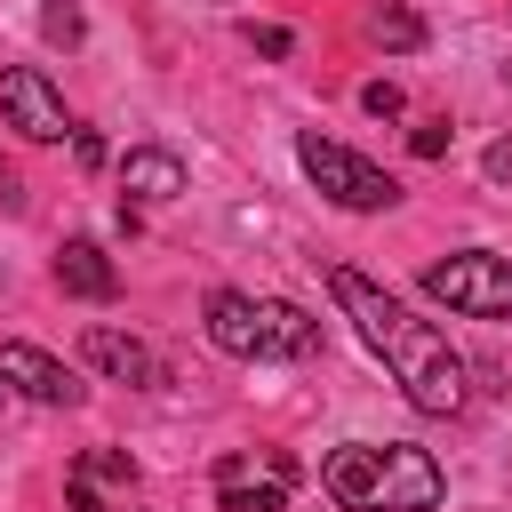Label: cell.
<instances>
[{"label": "cell", "instance_id": "obj_1", "mask_svg": "<svg viewBox=\"0 0 512 512\" xmlns=\"http://www.w3.org/2000/svg\"><path fill=\"white\" fill-rule=\"evenodd\" d=\"M328 296H336V312L360 328V344L400 376V392H408L424 416H456V408H464V392H472V384H464V360L448 352V336H440L432 320H416L400 296H384L376 280H360V272H344V264L328 272Z\"/></svg>", "mask_w": 512, "mask_h": 512}, {"label": "cell", "instance_id": "obj_2", "mask_svg": "<svg viewBox=\"0 0 512 512\" xmlns=\"http://www.w3.org/2000/svg\"><path fill=\"white\" fill-rule=\"evenodd\" d=\"M208 344L232 352V360H304V352H320V320L288 296L216 288L208 296Z\"/></svg>", "mask_w": 512, "mask_h": 512}, {"label": "cell", "instance_id": "obj_3", "mask_svg": "<svg viewBox=\"0 0 512 512\" xmlns=\"http://www.w3.org/2000/svg\"><path fill=\"white\" fill-rule=\"evenodd\" d=\"M296 160H304V176H312L336 208H352V216H376V208H392V200H400V184H392L376 160H360L352 144H336V136H320V128H304V136H296Z\"/></svg>", "mask_w": 512, "mask_h": 512}, {"label": "cell", "instance_id": "obj_4", "mask_svg": "<svg viewBox=\"0 0 512 512\" xmlns=\"http://www.w3.org/2000/svg\"><path fill=\"white\" fill-rule=\"evenodd\" d=\"M424 296L448 304V312H464V320H512V256L464 248V256H448V264L424 272Z\"/></svg>", "mask_w": 512, "mask_h": 512}, {"label": "cell", "instance_id": "obj_5", "mask_svg": "<svg viewBox=\"0 0 512 512\" xmlns=\"http://www.w3.org/2000/svg\"><path fill=\"white\" fill-rule=\"evenodd\" d=\"M0 120L24 144H64L72 136V112H64V96H56V80L40 64H8L0 72Z\"/></svg>", "mask_w": 512, "mask_h": 512}, {"label": "cell", "instance_id": "obj_6", "mask_svg": "<svg viewBox=\"0 0 512 512\" xmlns=\"http://www.w3.org/2000/svg\"><path fill=\"white\" fill-rule=\"evenodd\" d=\"M288 488H296L288 456H224L216 464V504L224 512H280Z\"/></svg>", "mask_w": 512, "mask_h": 512}, {"label": "cell", "instance_id": "obj_7", "mask_svg": "<svg viewBox=\"0 0 512 512\" xmlns=\"http://www.w3.org/2000/svg\"><path fill=\"white\" fill-rule=\"evenodd\" d=\"M0 384L24 392V400H40V408H80V400H88V384H80L64 360H48L40 344H16V336L0 344Z\"/></svg>", "mask_w": 512, "mask_h": 512}, {"label": "cell", "instance_id": "obj_8", "mask_svg": "<svg viewBox=\"0 0 512 512\" xmlns=\"http://www.w3.org/2000/svg\"><path fill=\"white\" fill-rule=\"evenodd\" d=\"M320 480H328V496H336V504H352V512H384V448L344 440V448L320 464Z\"/></svg>", "mask_w": 512, "mask_h": 512}, {"label": "cell", "instance_id": "obj_9", "mask_svg": "<svg viewBox=\"0 0 512 512\" xmlns=\"http://www.w3.org/2000/svg\"><path fill=\"white\" fill-rule=\"evenodd\" d=\"M440 464L408 440H384V512H432L440 504Z\"/></svg>", "mask_w": 512, "mask_h": 512}, {"label": "cell", "instance_id": "obj_10", "mask_svg": "<svg viewBox=\"0 0 512 512\" xmlns=\"http://www.w3.org/2000/svg\"><path fill=\"white\" fill-rule=\"evenodd\" d=\"M80 352H88V368H104L112 384H168L160 352H152V344H136V336H120V328H104V320L80 336Z\"/></svg>", "mask_w": 512, "mask_h": 512}, {"label": "cell", "instance_id": "obj_11", "mask_svg": "<svg viewBox=\"0 0 512 512\" xmlns=\"http://www.w3.org/2000/svg\"><path fill=\"white\" fill-rule=\"evenodd\" d=\"M56 288L64 296H88V304H112L120 296V272H112V256L96 240H64L56 248Z\"/></svg>", "mask_w": 512, "mask_h": 512}, {"label": "cell", "instance_id": "obj_12", "mask_svg": "<svg viewBox=\"0 0 512 512\" xmlns=\"http://www.w3.org/2000/svg\"><path fill=\"white\" fill-rule=\"evenodd\" d=\"M104 480H112V488H136V464H128L120 448H96V456H80V464L64 472V496H72V512H104V496H96Z\"/></svg>", "mask_w": 512, "mask_h": 512}, {"label": "cell", "instance_id": "obj_13", "mask_svg": "<svg viewBox=\"0 0 512 512\" xmlns=\"http://www.w3.org/2000/svg\"><path fill=\"white\" fill-rule=\"evenodd\" d=\"M120 192H136V200H176V192H184V160H176V152H128V160H120Z\"/></svg>", "mask_w": 512, "mask_h": 512}, {"label": "cell", "instance_id": "obj_14", "mask_svg": "<svg viewBox=\"0 0 512 512\" xmlns=\"http://www.w3.org/2000/svg\"><path fill=\"white\" fill-rule=\"evenodd\" d=\"M368 40L376 48H424V16L416 8H376L368 16Z\"/></svg>", "mask_w": 512, "mask_h": 512}, {"label": "cell", "instance_id": "obj_15", "mask_svg": "<svg viewBox=\"0 0 512 512\" xmlns=\"http://www.w3.org/2000/svg\"><path fill=\"white\" fill-rule=\"evenodd\" d=\"M40 32H48L56 48H72V40H80V8H72V0H48V16H40Z\"/></svg>", "mask_w": 512, "mask_h": 512}, {"label": "cell", "instance_id": "obj_16", "mask_svg": "<svg viewBox=\"0 0 512 512\" xmlns=\"http://www.w3.org/2000/svg\"><path fill=\"white\" fill-rule=\"evenodd\" d=\"M360 104H368L376 120H400V104H408V96H400L392 80H368V88H360Z\"/></svg>", "mask_w": 512, "mask_h": 512}, {"label": "cell", "instance_id": "obj_17", "mask_svg": "<svg viewBox=\"0 0 512 512\" xmlns=\"http://www.w3.org/2000/svg\"><path fill=\"white\" fill-rule=\"evenodd\" d=\"M408 144H416V160H440V152H448V120H416Z\"/></svg>", "mask_w": 512, "mask_h": 512}, {"label": "cell", "instance_id": "obj_18", "mask_svg": "<svg viewBox=\"0 0 512 512\" xmlns=\"http://www.w3.org/2000/svg\"><path fill=\"white\" fill-rule=\"evenodd\" d=\"M248 48H256V56H288V48H296V40H288V32H280V24H248Z\"/></svg>", "mask_w": 512, "mask_h": 512}, {"label": "cell", "instance_id": "obj_19", "mask_svg": "<svg viewBox=\"0 0 512 512\" xmlns=\"http://www.w3.org/2000/svg\"><path fill=\"white\" fill-rule=\"evenodd\" d=\"M480 168H488V184H512V136H504V144H488V160H480Z\"/></svg>", "mask_w": 512, "mask_h": 512}, {"label": "cell", "instance_id": "obj_20", "mask_svg": "<svg viewBox=\"0 0 512 512\" xmlns=\"http://www.w3.org/2000/svg\"><path fill=\"white\" fill-rule=\"evenodd\" d=\"M0 408H8V384H0Z\"/></svg>", "mask_w": 512, "mask_h": 512}]
</instances>
